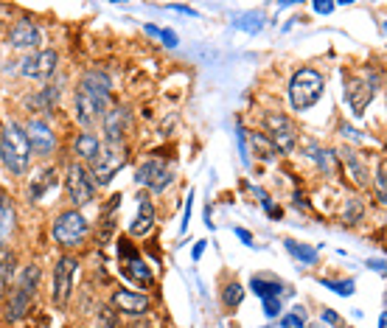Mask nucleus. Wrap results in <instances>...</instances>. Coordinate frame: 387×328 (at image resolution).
Instances as JSON below:
<instances>
[{
    "label": "nucleus",
    "mask_w": 387,
    "mask_h": 328,
    "mask_svg": "<svg viewBox=\"0 0 387 328\" xmlns=\"http://www.w3.org/2000/svg\"><path fill=\"white\" fill-rule=\"evenodd\" d=\"M110 110V79L101 71H87L76 87V121L82 127H96Z\"/></svg>",
    "instance_id": "1"
},
{
    "label": "nucleus",
    "mask_w": 387,
    "mask_h": 328,
    "mask_svg": "<svg viewBox=\"0 0 387 328\" xmlns=\"http://www.w3.org/2000/svg\"><path fill=\"white\" fill-rule=\"evenodd\" d=\"M0 160L12 174H25L32 166V146H28L25 129L17 121H9L0 129Z\"/></svg>",
    "instance_id": "2"
},
{
    "label": "nucleus",
    "mask_w": 387,
    "mask_h": 328,
    "mask_svg": "<svg viewBox=\"0 0 387 328\" xmlns=\"http://www.w3.org/2000/svg\"><path fill=\"white\" fill-rule=\"evenodd\" d=\"M323 90H325L323 73L314 71V68H301V71H295V76L289 81V101H292L295 110L303 112V110H312L320 101Z\"/></svg>",
    "instance_id": "3"
},
{
    "label": "nucleus",
    "mask_w": 387,
    "mask_h": 328,
    "mask_svg": "<svg viewBox=\"0 0 387 328\" xmlns=\"http://www.w3.org/2000/svg\"><path fill=\"white\" fill-rule=\"evenodd\" d=\"M37 286H40V266L37 264L23 266V273H20V278H17V283H14L12 294H9V312H6V317L12 323L23 320L28 312H32V301H34V294H37Z\"/></svg>",
    "instance_id": "4"
},
{
    "label": "nucleus",
    "mask_w": 387,
    "mask_h": 328,
    "mask_svg": "<svg viewBox=\"0 0 387 328\" xmlns=\"http://www.w3.org/2000/svg\"><path fill=\"white\" fill-rule=\"evenodd\" d=\"M376 87H379V76L373 71H360V73H348L345 79V101L351 107V112L356 118H362L368 104L376 96Z\"/></svg>",
    "instance_id": "5"
},
{
    "label": "nucleus",
    "mask_w": 387,
    "mask_h": 328,
    "mask_svg": "<svg viewBox=\"0 0 387 328\" xmlns=\"http://www.w3.org/2000/svg\"><path fill=\"white\" fill-rule=\"evenodd\" d=\"M53 238H56V244H62V247H79L87 233H90V225H87V219L76 211H65V214H59L53 227H51Z\"/></svg>",
    "instance_id": "6"
},
{
    "label": "nucleus",
    "mask_w": 387,
    "mask_h": 328,
    "mask_svg": "<svg viewBox=\"0 0 387 328\" xmlns=\"http://www.w3.org/2000/svg\"><path fill=\"white\" fill-rule=\"evenodd\" d=\"M127 163V155H124V146H101L99 157L93 160V186H107L112 183V177L124 168Z\"/></svg>",
    "instance_id": "7"
},
{
    "label": "nucleus",
    "mask_w": 387,
    "mask_h": 328,
    "mask_svg": "<svg viewBox=\"0 0 387 328\" xmlns=\"http://www.w3.org/2000/svg\"><path fill=\"white\" fill-rule=\"evenodd\" d=\"M65 188H68V197L76 207H84V205H90L93 197H96V186H93V177L87 174L84 166L73 163L68 168V177H65Z\"/></svg>",
    "instance_id": "8"
},
{
    "label": "nucleus",
    "mask_w": 387,
    "mask_h": 328,
    "mask_svg": "<svg viewBox=\"0 0 387 328\" xmlns=\"http://www.w3.org/2000/svg\"><path fill=\"white\" fill-rule=\"evenodd\" d=\"M76 258L73 255H62L53 266V303L59 309H65L73 292V281H76Z\"/></svg>",
    "instance_id": "9"
},
{
    "label": "nucleus",
    "mask_w": 387,
    "mask_h": 328,
    "mask_svg": "<svg viewBox=\"0 0 387 328\" xmlns=\"http://www.w3.org/2000/svg\"><path fill=\"white\" fill-rule=\"evenodd\" d=\"M118 255H121V273L129 278V281H135V283H140V286H152V281H155V275H152V270L143 264V258L138 255V250L127 242V238H121L118 242Z\"/></svg>",
    "instance_id": "10"
},
{
    "label": "nucleus",
    "mask_w": 387,
    "mask_h": 328,
    "mask_svg": "<svg viewBox=\"0 0 387 328\" xmlns=\"http://www.w3.org/2000/svg\"><path fill=\"white\" fill-rule=\"evenodd\" d=\"M264 124H266V132H270V140H273V146L278 149V152H295L297 132H295V124L289 121L286 115H281V112H266Z\"/></svg>",
    "instance_id": "11"
},
{
    "label": "nucleus",
    "mask_w": 387,
    "mask_h": 328,
    "mask_svg": "<svg viewBox=\"0 0 387 328\" xmlns=\"http://www.w3.org/2000/svg\"><path fill=\"white\" fill-rule=\"evenodd\" d=\"M135 183L149 191H166V186H171V168L163 160H146L135 171Z\"/></svg>",
    "instance_id": "12"
},
{
    "label": "nucleus",
    "mask_w": 387,
    "mask_h": 328,
    "mask_svg": "<svg viewBox=\"0 0 387 328\" xmlns=\"http://www.w3.org/2000/svg\"><path fill=\"white\" fill-rule=\"evenodd\" d=\"M56 62H59L56 51H51V48L34 51V53H28L23 62H20V73L25 79H48L56 71Z\"/></svg>",
    "instance_id": "13"
},
{
    "label": "nucleus",
    "mask_w": 387,
    "mask_h": 328,
    "mask_svg": "<svg viewBox=\"0 0 387 328\" xmlns=\"http://www.w3.org/2000/svg\"><path fill=\"white\" fill-rule=\"evenodd\" d=\"M25 138H28L32 152H37V155H51L56 149V135L51 132V127L42 118H32V121L25 124Z\"/></svg>",
    "instance_id": "14"
},
{
    "label": "nucleus",
    "mask_w": 387,
    "mask_h": 328,
    "mask_svg": "<svg viewBox=\"0 0 387 328\" xmlns=\"http://www.w3.org/2000/svg\"><path fill=\"white\" fill-rule=\"evenodd\" d=\"M104 132H107V143H112V146H121V140H124V135H127V129H129V110L127 107H112V110H107L104 112Z\"/></svg>",
    "instance_id": "15"
},
{
    "label": "nucleus",
    "mask_w": 387,
    "mask_h": 328,
    "mask_svg": "<svg viewBox=\"0 0 387 328\" xmlns=\"http://www.w3.org/2000/svg\"><path fill=\"white\" fill-rule=\"evenodd\" d=\"M112 306H115V312H121V314L138 317V314L149 312V297L138 294L132 289H118V292H112Z\"/></svg>",
    "instance_id": "16"
},
{
    "label": "nucleus",
    "mask_w": 387,
    "mask_h": 328,
    "mask_svg": "<svg viewBox=\"0 0 387 328\" xmlns=\"http://www.w3.org/2000/svg\"><path fill=\"white\" fill-rule=\"evenodd\" d=\"M42 42V34L40 28L32 23V20H20L12 31H9V45L17 48V51H28V48H37Z\"/></svg>",
    "instance_id": "17"
},
{
    "label": "nucleus",
    "mask_w": 387,
    "mask_h": 328,
    "mask_svg": "<svg viewBox=\"0 0 387 328\" xmlns=\"http://www.w3.org/2000/svg\"><path fill=\"white\" fill-rule=\"evenodd\" d=\"M155 227V205L149 202L146 197H140V205H138V216H135V222L129 225V233L135 236V238H140V236H146L149 230Z\"/></svg>",
    "instance_id": "18"
},
{
    "label": "nucleus",
    "mask_w": 387,
    "mask_h": 328,
    "mask_svg": "<svg viewBox=\"0 0 387 328\" xmlns=\"http://www.w3.org/2000/svg\"><path fill=\"white\" fill-rule=\"evenodd\" d=\"M340 157H342V163H345L348 174L353 177V186H360V188H368V186H371V177H368V168L362 166L360 155H356V152H351V149H345V152H342Z\"/></svg>",
    "instance_id": "19"
},
{
    "label": "nucleus",
    "mask_w": 387,
    "mask_h": 328,
    "mask_svg": "<svg viewBox=\"0 0 387 328\" xmlns=\"http://www.w3.org/2000/svg\"><path fill=\"white\" fill-rule=\"evenodd\" d=\"M14 233V205L12 197L0 194V244H6Z\"/></svg>",
    "instance_id": "20"
},
{
    "label": "nucleus",
    "mask_w": 387,
    "mask_h": 328,
    "mask_svg": "<svg viewBox=\"0 0 387 328\" xmlns=\"http://www.w3.org/2000/svg\"><path fill=\"white\" fill-rule=\"evenodd\" d=\"M101 140L96 138V135H90V132H82L79 138H76V155L79 157H84V160H96L99 157V152H101Z\"/></svg>",
    "instance_id": "21"
},
{
    "label": "nucleus",
    "mask_w": 387,
    "mask_h": 328,
    "mask_svg": "<svg viewBox=\"0 0 387 328\" xmlns=\"http://www.w3.org/2000/svg\"><path fill=\"white\" fill-rule=\"evenodd\" d=\"M12 278H14V255L12 253H0V301L9 294Z\"/></svg>",
    "instance_id": "22"
},
{
    "label": "nucleus",
    "mask_w": 387,
    "mask_h": 328,
    "mask_svg": "<svg viewBox=\"0 0 387 328\" xmlns=\"http://www.w3.org/2000/svg\"><path fill=\"white\" fill-rule=\"evenodd\" d=\"M51 186H56V171H53V168H45V171L37 177V180H34V186L28 188V199L37 202V199L45 194V188H51Z\"/></svg>",
    "instance_id": "23"
},
{
    "label": "nucleus",
    "mask_w": 387,
    "mask_h": 328,
    "mask_svg": "<svg viewBox=\"0 0 387 328\" xmlns=\"http://www.w3.org/2000/svg\"><path fill=\"white\" fill-rule=\"evenodd\" d=\"M250 289L258 294V297H264V301H266V297H278L281 294V283L278 281H264V278H253L250 281Z\"/></svg>",
    "instance_id": "24"
},
{
    "label": "nucleus",
    "mask_w": 387,
    "mask_h": 328,
    "mask_svg": "<svg viewBox=\"0 0 387 328\" xmlns=\"http://www.w3.org/2000/svg\"><path fill=\"white\" fill-rule=\"evenodd\" d=\"M286 244V250L297 258V261H303V264H314L317 261V250H312V247H306V244H297V242H292V238H289V242H284Z\"/></svg>",
    "instance_id": "25"
},
{
    "label": "nucleus",
    "mask_w": 387,
    "mask_h": 328,
    "mask_svg": "<svg viewBox=\"0 0 387 328\" xmlns=\"http://www.w3.org/2000/svg\"><path fill=\"white\" fill-rule=\"evenodd\" d=\"M376 199L382 205L387 202V163L384 160H379V166H376Z\"/></svg>",
    "instance_id": "26"
},
{
    "label": "nucleus",
    "mask_w": 387,
    "mask_h": 328,
    "mask_svg": "<svg viewBox=\"0 0 387 328\" xmlns=\"http://www.w3.org/2000/svg\"><path fill=\"white\" fill-rule=\"evenodd\" d=\"M146 34H152V37H158V40H163L168 48H177V34L174 31H168V28H158V25H146L143 28Z\"/></svg>",
    "instance_id": "27"
},
{
    "label": "nucleus",
    "mask_w": 387,
    "mask_h": 328,
    "mask_svg": "<svg viewBox=\"0 0 387 328\" xmlns=\"http://www.w3.org/2000/svg\"><path fill=\"white\" fill-rule=\"evenodd\" d=\"M242 297H245V289L236 283V281L225 286V306H230V309H233V306H239V303H242Z\"/></svg>",
    "instance_id": "28"
},
{
    "label": "nucleus",
    "mask_w": 387,
    "mask_h": 328,
    "mask_svg": "<svg viewBox=\"0 0 387 328\" xmlns=\"http://www.w3.org/2000/svg\"><path fill=\"white\" fill-rule=\"evenodd\" d=\"M253 149H258L264 160H273V157H275V146L266 143V140H264L261 135H255V132H253Z\"/></svg>",
    "instance_id": "29"
},
{
    "label": "nucleus",
    "mask_w": 387,
    "mask_h": 328,
    "mask_svg": "<svg viewBox=\"0 0 387 328\" xmlns=\"http://www.w3.org/2000/svg\"><path fill=\"white\" fill-rule=\"evenodd\" d=\"M236 28H242V31L255 34L258 28H261V17H258V14H247V17H242V20H236Z\"/></svg>",
    "instance_id": "30"
},
{
    "label": "nucleus",
    "mask_w": 387,
    "mask_h": 328,
    "mask_svg": "<svg viewBox=\"0 0 387 328\" xmlns=\"http://www.w3.org/2000/svg\"><path fill=\"white\" fill-rule=\"evenodd\" d=\"M323 286L334 289V292L342 294V297H351V294H353V281H323Z\"/></svg>",
    "instance_id": "31"
},
{
    "label": "nucleus",
    "mask_w": 387,
    "mask_h": 328,
    "mask_svg": "<svg viewBox=\"0 0 387 328\" xmlns=\"http://www.w3.org/2000/svg\"><path fill=\"white\" fill-rule=\"evenodd\" d=\"M281 328H303V314H301V309H297L295 314L281 317Z\"/></svg>",
    "instance_id": "32"
},
{
    "label": "nucleus",
    "mask_w": 387,
    "mask_h": 328,
    "mask_svg": "<svg viewBox=\"0 0 387 328\" xmlns=\"http://www.w3.org/2000/svg\"><path fill=\"white\" fill-rule=\"evenodd\" d=\"M278 312H281V301H278V297H266V301H264V314L266 317H278Z\"/></svg>",
    "instance_id": "33"
},
{
    "label": "nucleus",
    "mask_w": 387,
    "mask_h": 328,
    "mask_svg": "<svg viewBox=\"0 0 387 328\" xmlns=\"http://www.w3.org/2000/svg\"><path fill=\"white\" fill-rule=\"evenodd\" d=\"M236 138H239V152H242V160H245V166H247V163H250V152H247V135H245L242 127L236 129Z\"/></svg>",
    "instance_id": "34"
},
{
    "label": "nucleus",
    "mask_w": 387,
    "mask_h": 328,
    "mask_svg": "<svg viewBox=\"0 0 387 328\" xmlns=\"http://www.w3.org/2000/svg\"><path fill=\"white\" fill-rule=\"evenodd\" d=\"M191 207H194V191H188V202H186V211H183V230H188V222H191Z\"/></svg>",
    "instance_id": "35"
},
{
    "label": "nucleus",
    "mask_w": 387,
    "mask_h": 328,
    "mask_svg": "<svg viewBox=\"0 0 387 328\" xmlns=\"http://www.w3.org/2000/svg\"><path fill=\"white\" fill-rule=\"evenodd\" d=\"M360 211H362V207H360V202H353V199H351V211H348L342 219H345L348 225H353V222H356V216H360Z\"/></svg>",
    "instance_id": "36"
},
{
    "label": "nucleus",
    "mask_w": 387,
    "mask_h": 328,
    "mask_svg": "<svg viewBox=\"0 0 387 328\" xmlns=\"http://www.w3.org/2000/svg\"><path fill=\"white\" fill-rule=\"evenodd\" d=\"M323 320L329 323V325H342V320H340V317H337L332 309H323Z\"/></svg>",
    "instance_id": "37"
},
{
    "label": "nucleus",
    "mask_w": 387,
    "mask_h": 328,
    "mask_svg": "<svg viewBox=\"0 0 387 328\" xmlns=\"http://www.w3.org/2000/svg\"><path fill=\"white\" fill-rule=\"evenodd\" d=\"M312 9H314L317 14H332V12H334V3H314Z\"/></svg>",
    "instance_id": "38"
},
{
    "label": "nucleus",
    "mask_w": 387,
    "mask_h": 328,
    "mask_svg": "<svg viewBox=\"0 0 387 328\" xmlns=\"http://www.w3.org/2000/svg\"><path fill=\"white\" fill-rule=\"evenodd\" d=\"M233 233H236V236H239V238H242V242H245V244H250V247H253V236H250L247 230H242V227H236Z\"/></svg>",
    "instance_id": "39"
},
{
    "label": "nucleus",
    "mask_w": 387,
    "mask_h": 328,
    "mask_svg": "<svg viewBox=\"0 0 387 328\" xmlns=\"http://www.w3.org/2000/svg\"><path fill=\"white\" fill-rule=\"evenodd\" d=\"M205 244H208V242H197V244H194V253H191V255H194V261H199V255L205 253Z\"/></svg>",
    "instance_id": "40"
},
{
    "label": "nucleus",
    "mask_w": 387,
    "mask_h": 328,
    "mask_svg": "<svg viewBox=\"0 0 387 328\" xmlns=\"http://www.w3.org/2000/svg\"><path fill=\"white\" fill-rule=\"evenodd\" d=\"M371 266H373L376 273H384V261H371Z\"/></svg>",
    "instance_id": "41"
}]
</instances>
